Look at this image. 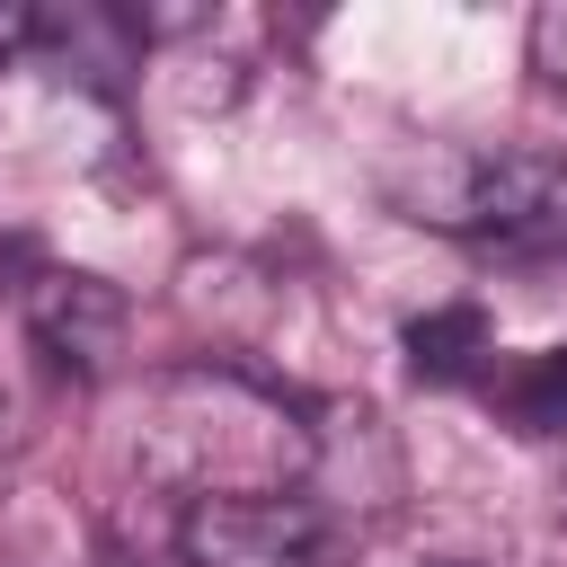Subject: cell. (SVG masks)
I'll return each instance as SVG.
<instances>
[{
	"instance_id": "cell-2",
	"label": "cell",
	"mask_w": 567,
	"mask_h": 567,
	"mask_svg": "<svg viewBox=\"0 0 567 567\" xmlns=\"http://www.w3.org/2000/svg\"><path fill=\"white\" fill-rule=\"evenodd\" d=\"M434 221H452L487 248L567 239V151H478V159H461V186Z\"/></svg>"
},
{
	"instance_id": "cell-6",
	"label": "cell",
	"mask_w": 567,
	"mask_h": 567,
	"mask_svg": "<svg viewBox=\"0 0 567 567\" xmlns=\"http://www.w3.org/2000/svg\"><path fill=\"white\" fill-rule=\"evenodd\" d=\"M523 53H532L540 89L567 106V0H540V9H532V27H523Z\"/></svg>"
},
{
	"instance_id": "cell-3",
	"label": "cell",
	"mask_w": 567,
	"mask_h": 567,
	"mask_svg": "<svg viewBox=\"0 0 567 567\" xmlns=\"http://www.w3.org/2000/svg\"><path fill=\"white\" fill-rule=\"evenodd\" d=\"M18 310H27V337L44 346V363L53 372H71V381H106L115 372V354H124V292L106 284V275H80V266H44L27 292H18Z\"/></svg>"
},
{
	"instance_id": "cell-4",
	"label": "cell",
	"mask_w": 567,
	"mask_h": 567,
	"mask_svg": "<svg viewBox=\"0 0 567 567\" xmlns=\"http://www.w3.org/2000/svg\"><path fill=\"white\" fill-rule=\"evenodd\" d=\"M487 354H496V328L478 301H443V310L408 319V372L416 381H470V372H487Z\"/></svg>"
},
{
	"instance_id": "cell-1",
	"label": "cell",
	"mask_w": 567,
	"mask_h": 567,
	"mask_svg": "<svg viewBox=\"0 0 567 567\" xmlns=\"http://www.w3.org/2000/svg\"><path fill=\"white\" fill-rule=\"evenodd\" d=\"M186 567H346V523L310 487H257V496H195L177 514Z\"/></svg>"
},
{
	"instance_id": "cell-7",
	"label": "cell",
	"mask_w": 567,
	"mask_h": 567,
	"mask_svg": "<svg viewBox=\"0 0 567 567\" xmlns=\"http://www.w3.org/2000/svg\"><path fill=\"white\" fill-rule=\"evenodd\" d=\"M35 35H44V18H35L27 0H0V62H18Z\"/></svg>"
},
{
	"instance_id": "cell-8",
	"label": "cell",
	"mask_w": 567,
	"mask_h": 567,
	"mask_svg": "<svg viewBox=\"0 0 567 567\" xmlns=\"http://www.w3.org/2000/svg\"><path fill=\"white\" fill-rule=\"evenodd\" d=\"M434 567H470V558H434Z\"/></svg>"
},
{
	"instance_id": "cell-5",
	"label": "cell",
	"mask_w": 567,
	"mask_h": 567,
	"mask_svg": "<svg viewBox=\"0 0 567 567\" xmlns=\"http://www.w3.org/2000/svg\"><path fill=\"white\" fill-rule=\"evenodd\" d=\"M496 408L523 434H567V346H540L514 372H496Z\"/></svg>"
}]
</instances>
